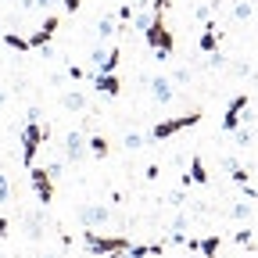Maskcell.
<instances>
[{"instance_id":"cell-24","label":"cell","mask_w":258,"mask_h":258,"mask_svg":"<svg viewBox=\"0 0 258 258\" xmlns=\"http://www.w3.org/2000/svg\"><path fill=\"white\" fill-rule=\"evenodd\" d=\"M90 154L93 158H108V140L104 137H90Z\"/></svg>"},{"instance_id":"cell-12","label":"cell","mask_w":258,"mask_h":258,"mask_svg":"<svg viewBox=\"0 0 258 258\" xmlns=\"http://www.w3.org/2000/svg\"><path fill=\"white\" fill-rule=\"evenodd\" d=\"M93 86H97V93H104V97H118L122 93V79L115 72H97L93 76Z\"/></svg>"},{"instance_id":"cell-32","label":"cell","mask_w":258,"mask_h":258,"mask_svg":"<svg viewBox=\"0 0 258 258\" xmlns=\"http://www.w3.org/2000/svg\"><path fill=\"white\" fill-rule=\"evenodd\" d=\"M172 83H176V86L190 83V69H176V72H172Z\"/></svg>"},{"instance_id":"cell-10","label":"cell","mask_w":258,"mask_h":258,"mask_svg":"<svg viewBox=\"0 0 258 258\" xmlns=\"http://www.w3.org/2000/svg\"><path fill=\"white\" fill-rule=\"evenodd\" d=\"M22 222H25V237H29L32 244L47 237V215H43V212H25Z\"/></svg>"},{"instance_id":"cell-6","label":"cell","mask_w":258,"mask_h":258,"mask_svg":"<svg viewBox=\"0 0 258 258\" xmlns=\"http://www.w3.org/2000/svg\"><path fill=\"white\" fill-rule=\"evenodd\" d=\"M247 93H237L230 104H226V115H222V133H237L240 122H244V111H247Z\"/></svg>"},{"instance_id":"cell-23","label":"cell","mask_w":258,"mask_h":258,"mask_svg":"<svg viewBox=\"0 0 258 258\" xmlns=\"http://www.w3.org/2000/svg\"><path fill=\"white\" fill-rule=\"evenodd\" d=\"M147 140H151V137H140V133H125V140H122V144H125V151H129V154H133V151H140Z\"/></svg>"},{"instance_id":"cell-14","label":"cell","mask_w":258,"mask_h":258,"mask_svg":"<svg viewBox=\"0 0 258 258\" xmlns=\"http://www.w3.org/2000/svg\"><path fill=\"white\" fill-rule=\"evenodd\" d=\"M118 32H122V22H118V15H101V22H97V36H101V43L115 40Z\"/></svg>"},{"instance_id":"cell-18","label":"cell","mask_w":258,"mask_h":258,"mask_svg":"<svg viewBox=\"0 0 258 258\" xmlns=\"http://www.w3.org/2000/svg\"><path fill=\"white\" fill-rule=\"evenodd\" d=\"M151 22H154V8H151V11H147V8H137V11H133V29H137V32H147Z\"/></svg>"},{"instance_id":"cell-37","label":"cell","mask_w":258,"mask_h":258,"mask_svg":"<svg viewBox=\"0 0 258 258\" xmlns=\"http://www.w3.org/2000/svg\"><path fill=\"white\" fill-rule=\"evenodd\" d=\"M251 79H254V83H258V72H251Z\"/></svg>"},{"instance_id":"cell-27","label":"cell","mask_w":258,"mask_h":258,"mask_svg":"<svg viewBox=\"0 0 258 258\" xmlns=\"http://www.w3.org/2000/svg\"><path fill=\"white\" fill-rule=\"evenodd\" d=\"M233 18L237 22H247L251 18V4H247V0H237V4H233Z\"/></svg>"},{"instance_id":"cell-26","label":"cell","mask_w":258,"mask_h":258,"mask_svg":"<svg viewBox=\"0 0 258 258\" xmlns=\"http://www.w3.org/2000/svg\"><path fill=\"white\" fill-rule=\"evenodd\" d=\"M186 230H190V212H179L172 219V233H186Z\"/></svg>"},{"instance_id":"cell-21","label":"cell","mask_w":258,"mask_h":258,"mask_svg":"<svg viewBox=\"0 0 258 258\" xmlns=\"http://www.w3.org/2000/svg\"><path fill=\"white\" fill-rule=\"evenodd\" d=\"M230 219L247 222V219H251V205H247V201H233V205H230Z\"/></svg>"},{"instance_id":"cell-34","label":"cell","mask_w":258,"mask_h":258,"mask_svg":"<svg viewBox=\"0 0 258 258\" xmlns=\"http://www.w3.org/2000/svg\"><path fill=\"white\" fill-rule=\"evenodd\" d=\"M61 8L69 11V15H76V11H79V0H61Z\"/></svg>"},{"instance_id":"cell-30","label":"cell","mask_w":258,"mask_h":258,"mask_svg":"<svg viewBox=\"0 0 258 258\" xmlns=\"http://www.w3.org/2000/svg\"><path fill=\"white\" fill-rule=\"evenodd\" d=\"M8 201H11V179L0 172V205H8Z\"/></svg>"},{"instance_id":"cell-19","label":"cell","mask_w":258,"mask_h":258,"mask_svg":"<svg viewBox=\"0 0 258 258\" xmlns=\"http://www.w3.org/2000/svg\"><path fill=\"white\" fill-rule=\"evenodd\" d=\"M219 244H222V237H219V233L201 237V258H215V254H219Z\"/></svg>"},{"instance_id":"cell-29","label":"cell","mask_w":258,"mask_h":258,"mask_svg":"<svg viewBox=\"0 0 258 258\" xmlns=\"http://www.w3.org/2000/svg\"><path fill=\"white\" fill-rule=\"evenodd\" d=\"M233 240H237L240 247H254V233H251V230H237V233H233Z\"/></svg>"},{"instance_id":"cell-28","label":"cell","mask_w":258,"mask_h":258,"mask_svg":"<svg viewBox=\"0 0 258 258\" xmlns=\"http://www.w3.org/2000/svg\"><path fill=\"white\" fill-rule=\"evenodd\" d=\"M183 201H186L183 186H179V190H172V194H165V205H169V208H183Z\"/></svg>"},{"instance_id":"cell-22","label":"cell","mask_w":258,"mask_h":258,"mask_svg":"<svg viewBox=\"0 0 258 258\" xmlns=\"http://www.w3.org/2000/svg\"><path fill=\"white\" fill-rule=\"evenodd\" d=\"M118 64H122V50H118V47H111V50H108V57H104V69H101V72H118Z\"/></svg>"},{"instance_id":"cell-3","label":"cell","mask_w":258,"mask_h":258,"mask_svg":"<svg viewBox=\"0 0 258 258\" xmlns=\"http://www.w3.org/2000/svg\"><path fill=\"white\" fill-rule=\"evenodd\" d=\"M83 244H86V254H97V258H125V251L133 247L129 244V237H104L97 230H86L83 233Z\"/></svg>"},{"instance_id":"cell-9","label":"cell","mask_w":258,"mask_h":258,"mask_svg":"<svg viewBox=\"0 0 258 258\" xmlns=\"http://www.w3.org/2000/svg\"><path fill=\"white\" fill-rule=\"evenodd\" d=\"M57 25H61V18H57V15H47V22H43V25H40V29H36V32H32V36H29V47H32V50L47 47V43L54 40Z\"/></svg>"},{"instance_id":"cell-1","label":"cell","mask_w":258,"mask_h":258,"mask_svg":"<svg viewBox=\"0 0 258 258\" xmlns=\"http://www.w3.org/2000/svg\"><path fill=\"white\" fill-rule=\"evenodd\" d=\"M154 22H151V29L144 32V40H147V47L158 54V61H169L172 57V50H176V40H172V29L165 25V11L172 8V0H154Z\"/></svg>"},{"instance_id":"cell-25","label":"cell","mask_w":258,"mask_h":258,"mask_svg":"<svg viewBox=\"0 0 258 258\" xmlns=\"http://www.w3.org/2000/svg\"><path fill=\"white\" fill-rule=\"evenodd\" d=\"M251 140H254V133H251V125H240L237 133H233V144H237V147H247Z\"/></svg>"},{"instance_id":"cell-4","label":"cell","mask_w":258,"mask_h":258,"mask_svg":"<svg viewBox=\"0 0 258 258\" xmlns=\"http://www.w3.org/2000/svg\"><path fill=\"white\" fill-rule=\"evenodd\" d=\"M198 122H201V111H186V115H176V118H161V122L151 129V140H154V144H165V140H172L176 133H183V129L198 125Z\"/></svg>"},{"instance_id":"cell-17","label":"cell","mask_w":258,"mask_h":258,"mask_svg":"<svg viewBox=\"0 0 258 258\" xmlns=\"http://www.w3.org/2000/svg\"><path fill=\"white\" fill-rule=\"evenodd\" d=\"M61 104L69 111H83L86 108V93L83 90H69V93H61Z\"/></svg>"},{"instance_id":"cell-13","label":"cell","mask_w":258,"mask_h":258,"mask_svg":"<svg viewBox=\"0 0 258 258\" xmlns=\"http://www.w3.org/2000/svg\"><path fill=\"white\" fill-rule=\"evenodd\" d=\"M198 50L201 54H215L219 50V22H205L201 40H198Z\"/></svg>"},{"instance_id":"cell-35","label":"cell","mask_w":258,"mask_h":258,"mask_svg":"<svg viewBox=\"0 0 258 258\" xmlns=\"http://www.w3.org/2000/svg\"><path fill=\"white\" fill-rule=\"evenodd\" d=\"M11 233V219H0V240H4Z\"/></svg>"},{"instance_id":"cell-5","label":"cell","mask_w":258,"mask_h":258,"mask_svg":"<svg viewBox=\"0 0 258 258\" xmlns=\"http://www.w3.org/2000/svg\"><path fill=\"white\" fill-rule=\"evenodd\" d=\"M76 219L83 222V230H97V226H108L111 222V212L101 201H86V205L76 208Z\"/></svg>"},{"instance_id":"cell-15","label":"cell","mask_w":258,"mask_h":258,"mask_svg":"<svg viewBox=\"0 0 258 258\" xmlns=\"http://www.w3.org/2000/svg\"><path fill=\"white\" fill-rule=\"evenodd\" d=\"M190 183H198V186L208 183V169H205V158H201V154H194V158H190V176L183 179V186H190Z\"/></svg>"},{"instance_id":"cell-39","label":"cell","mask_w":258,"mask_h":258,"mask_svg":"<svg viewBox=\"0 0 258 258\" xmlns=\"http://www.w3.org/2000/svg\"><path fill=\"white\" fill-rule=\"evenodd\" d=\"M47 258H61V254H47Z\"/></svg>"},{"instance_id":"cell-20","label":"cell","mask_w":258,"mask_h":258,"mask_svg":"<svg viewBox=\"0 0 258 258\" xmlns=\"http://www.w3.org/2000/svg\"><path fill=\"white\" fill-rule=\"evenodd\" d=\"M4 43H8L11 50H18V54H22V50H32V47H29V36H18V32H4Z\"/></svg>"},{"instance_id":"cell-11","label":"cell","mask_w":258,"mask_h":258,"mask_svg":"<svg viewBox=\"0 0 258 258\" xmlns=\"http://www.w3.org/2000/svg\"><path fill=\"white\" fill-rule=\"evenodd\" d=\"M151 97H154L158 104H169L172 97H176V83H172L169 76H154V79H151Z\"/></svg>"},{"instance_id":"cell-16","label":"cell","mask_w":258,"mask_h":258,"mask_svg":"<svg viewBox=\"0 0 258 258\" xmlns=\"http://www.w3.org/2000/svg\"><path fill=\"white\" fill-rule=\"evenodd\" d=\"M222 169L230 172V179H233V183H240V186H251V183H247V179H251V172L240 165L237 158H222Z\"/></svg>"},{"instance_id":"cell-31","label":"cell","mask_w":258,"mask_h":258,"mask_svg":"<svg viewBox=\"0 0 258 258\" xmlns=\"http://www.w3.org/2000/svg\"><path fill=\"white\" fill-rule=\"evenodd\" d=\"M61 169H64V161H57V158H54V161H47V172H50L54 179H61V176H64Z\"/></svg>"},{"instance_id":"cell-7","label":"cell","mask_w":258,"mask_h":258,"mask_svg":"<svg viewBox=\"0 0 258 258\" xmlns=\"http://www.w3.org/2000/svg\"><path fill=\"white\" fill-rule=\"evenodd\" d=\"M29 179H32V190H36L40 205L47 208V205L54 201V176L47 172V165H43V169H36V165H32V169H29Z\"/></svg>"},{"instance_id":"cell-33","label":"cell","mask_w":258,"mask_h":258,"mask_svg":"<svg viewBox=\"0 0 258 258\" xmlns=\"http://www.w3.org/2000/svg\"><path fill=\"white\" fill-rule=\"evenodd\" d=\"M230 72H233V76H240V79H244V76H251V69H247L244 61H233V64H230Z\"/></svg>"},{"instance_id":"cell-36","label":"cell","mask_w":258,"mask_h":258,"mask_svg":"<svg viewBox=\"0 0 258 258\" xmlns=\"http://www.w3.org/2000/svg\"><path fill=\"white\" fill-rule=\"evenodd\" d=\"M4 104H8V90H4V86H0V108H4Z\"/></svg>"},{"instance_id":"cell-40","label":"cell","mask_w":258,"mask_h":258,"mask_svg":"<svg viewBox=\"0 0 258 258\" xmlns=\"http://www.w3.org/2000/svg\"><path fill=\"white\" fill-rule=\"evenodd\" d=\"M90 258H97V254H90Z\"/></svg>"},{"instance_id":"cell-2","label":"cell","mask_w":258,"mask_h":258,"mask_svg":"<svg viewBox=\"0 0 258 258\" xmlns=\"http://www.w3.org/2000/svg\"><path fill=\"white\" fill-rule=\"evenodd\" d=\"M50 140V129L40 122V111L36 108H29V118H25V125H22V165L25 169H32L36 165V154H40V147Z\"/></svg>"},{"instance_id":"cell-38","label":"cell","mask_w":258,"mask_h":258,"mask_svg":"<svg viewBox=\"0 0 258 258\" xmlns=\"http://www.w3.org/2000/svg\"><path fill=\"white\" fill-rule=\"evenodd\" d=\"M0 29H4V15H0Z\"/></svg>"},{"instance_id":"cell-8","label":"cell","mask_w":258,"mask_h":258,"mask_svg":"<svg viewBox=\"0 0 258 258\" xmlns=\"http://www.w3.org/2000/svg\"><path fill=\"white\" fill-rule=\"evenodd\" d=\"M83 158H90V137L72 129V133L64 137V161H83Z\"/></svg>"}]
</instances>
